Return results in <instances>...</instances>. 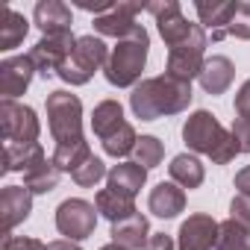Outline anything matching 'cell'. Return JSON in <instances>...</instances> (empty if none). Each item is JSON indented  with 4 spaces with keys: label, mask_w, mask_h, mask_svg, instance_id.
I'll return each mask as SVG.
<instances>
[{
    "label": "cell",
    "mask_w": 250,
    "mask_h": 250,
    "mask_svg": "<svg viewBox=\"0 0 250 250\" xmlns=\"http://www.w3.org/2000/svg\"><path fill=\"white\" fill-rule=\"evenodd\" d=\"M191 83H183L171 74L142 80L130 94V109L142 121H156L165 115H180L191 103Z\"/></svg>",
    "instance_id": "6da1fadb"
},
{
    "label": "cell",
    "mask_w": 250,
    "mask_h": 250,
    "mask_svg": "<svg viewBox=\"0 0 250 250\" xmlns=\"http://www.w3.org/2000/svg\"><path fill=\"white\" fill-rule=\"evenodd\" d=\"M183 142L188 145V150L209 156L215 165H227V162H232L241 153L235 139H232V133H227L218 124V118L212 112H206V109H197V112H191L186 118Z\"/></svg>",
    "instance_id": "7a4b0ae2"
},
{
    "label": "cell",
    "mask_w": 250,
    "mask_h": 250,
    "mask_svg": "<svg viewBox=\"0 0 250 250\" xmlns=\"http://www.w3.org/2000/svg\"><path fill=\"white\" fill-rule=\"evenodd\" d=\"M147 50H150V36H147V30L139 24L133 36L121 39V42L112 47L109 62H106V68H103L106 83L115 85V88H127V85L136 88L139 80H142V71H145V65H147Z\"/></svg>",
    "instance_id": "3957f363"
},
{
    "label": "cell",
    "mask_w": 250,
    "mask_h": 250,
    "mask_svg": "<svg viewBox=\"0 0 250 250\" xmlns=\"http://www.w3.org/2000/svg\"><path fill=\"white\" fill-rule=\"evenodd\" d=\"M44 106H47V127H50L56 147L85 142V136H83V103L77 94H71L65 88L50 91Z\"/></svg>",
    "instance_id": "277c9868"
},
{
    "label": "cell",
    "mask_w": 250,
    "mask_h": 250,
    "mask_svg": "<svg viewBox=\"0 0 250 250\" xmlns=\"http://www.w3.org/2000/svg\"><path fill=\"white\" fill-rule=\"evenodd\" d=\"M147 12L156 18L159 36L168 44V50L183 47V44H209V33L200 24L186 21L183 6L177 0H165V3H147Z\"/></svg>",
    "instance_id": "5b68a950"
},
{
    "label": "cell",
    "mask_w": 250,
    "mask_h": 250,
    "mask_svg": "<svg viewBox=\"0 0 250 250\" xmlns=\"http://www.w3.org/2000/svg\"><path fill=\"white\" fill-rule=\"evenodd\" d=\"M109 53L112 50L103 44V39H97V36H80L77 44H74V50H71V56L65 59V65L59 68L56 77L62 83H68V85H85L94 77V71L106 68Z\"/></svg>",
    "instance_id": "8992f818"
},
{
    "label": "cell",
    "mask_w": 250,
    "mask_h": 250,
    "mask_svg": "<svg viewBox=\"0 0 250 250\" xmlns=\"http://www.w3.org/2000/svg\"><path fill=\"white\" fill-rule=\"evenodd\" d=\"M0 130L6 145H39L42 124L33 106H24L18 100H0Z\"/></svg>",
    "instance_id": "52a82bcc"
},
{
    "label": "cell",
    "mask_w": 250,
    "mask_h": 250,
    "mask_svg": "<svg viewBox=\"0 0 250 250\" xmlns=\"http://www.w3.org/2000/svg\"><path fill=\"white\" fill-rule=\"evenodd\" d=\"M97 206L83 200V197H68L59 203L56 209V229L68 238V241H83L94 232L97 227Z\"/></svg>",
    "instance_id": "ba28073f"
},
{
    "label": "cell",
    "mask_w": 250,
    "mask_h": 250,
    "mask_svg": "<svg viewBox=\"0 0 250 250\" xmlns=\"http://www.w3.org/2000/svg\"><path fill=\"white\" fill-rule=\"evenodd\" d=\"M74 44H77V39H74V33H56V36H44L33 50H30V59H33V65H36V71H39V77H53V74H59V68L65 65V59L71 56V50H74Z\"/></svg>",
    "instance_id": "9c48e42d"
},
{
    "label": "cell",
    "mask_w": 250,
    "mask_h": 250,
    "mask_svg": "<svg viewBox=\"0 0 250 250\" xmlns=\"http://www.w3.org/2000/svg\"><path fill=\"white\" fill-rule=\"evenodd\" d=\"M221 238V224L212 215H188V221H183L180 232H177V247L180 250H215Z\"/></svg>",
    "instance_id": "30bf717a"
},
{
    "label": "cell",
    "mask_w": 250,
    "mask_h": 250,
    "mask_svg": "<svg viewBox=\"0 0 250 250\" xmlns=\"http://www.w3.org/2000/svg\"><path fill=\"white\" fill-rule=\"evenodd\" d=\"M36 65L27 56H6L3 62H0V94H3V100H15L18 94H24L36 77Z\"/></svg>",
    "instance_id": "8fae6325"
},
{
    "label": "cell",
    "mask_w": 250,
    "mask_h": 250,
    "mask_svg": "<svg viewBox=\"0 0 250 250\" xmlns=\"http://www.w3.org/2000/svg\"><path fill=\"white\" fill-rule=\"evenodd\" d=\"M142 9H147V6H142V3H115L112 12L94 18V33H97V36L118 39V42L127 39V36L136 33V27H139V24H136V15H139Z\"/></svg>",
    "instance_id": "7c38bea8"
},
{
    "label": "cell",
    "mask_w": 250,
    "mask_h": 250,
    "mask_svg": "<svg viewBox=\"0 0 250 250\" xmlns=\"http://www.w3.org/2000/svg\"><path fill=\"white\" fill-rule=\"evenodd\" d=\"M33 212V191L24 186H6L0 191V218H3V235H9L18 224H24Z\"/></svg>",
    "instance_id": "4fadbf2b"
},
{
    "label": "cell",
    "mask_w": 250,
    "mask_h": 250,
    "mask_svg": "<svg viewBox=\"0 0 250 250\" xmlns=\"http://www.w3.org/2000/svg\"><path fill=\"white\" fill-rule=\"evenodd\" d=\"M194 9H197L200 27L212 33V42H221V39H227V27H229L232 15L238 9V0H212V3L197 0Z\"/></svg>",
    "instance_id": "5bb4252c"
},
{
    "label": "cell",
    "mask_w": 250,
    "mask_h": 250,
    "mask_svg": "<svg viewBox=\"0 0 250 250\" xmlns=\"http://www.w3.org/2000/svg\"><path fill=\"white\" fill-rule=\"evenodd\" d=\"M36 27L44 36H56V33H71V9L62 3V0H39L36 12H33Z\"/></svg>",
    "instance_id": "9a60e30c"
},
{
    "label": "cell",
    "mask_w": 250,
    "mask_h": 250,
    "mask_svg": "<svg viewBox=\"0 0 250 250\" xmlns=\"http://www.w3.org/2000/svg\"><path fill=\"white\" fill-rule=\"evenodd\" d=\"M145 183H147V168H142L139 162L112 165L106 174V188H112L118 194H127V197H136Z\"/></svg>",
    "instance_id": "2e32d148"
},
{
    "label": "cell",
    "mask_w": 250,
    "mask_h": 250,
    "mask_svg": "<svg viewBox=\"0 0 250 250\" xmlns=\"http://www.w3.org/2000/svg\"><path fill=\"white\" fill-rule=\"evenodd\" d=\"M112 241L121 244V247H127V250H145V244L150 241V224L142 212L130 215V218H124L118 224H112Z\"/></svg>",
    "instance_id": "e0dca14e"
},
{
    "label": "cell",
    "mask_w": 250,
    "mask_h": 250,
    "mask_svg": "<svg viewBox=\"0 0 250 250\" xmlns=\"http://www.w3.org/2000/svg\"><path fill=\"white\" fill-rule=\"evenodd\" d=\"M147 209L156 215V218H177L183 209H186V191L177 186V183H159L150 197H147Z\"/></svg>",
    "instance_id": "ac0fdd59"
},
{
    "label": "cell",
    "mask_w": 250,
    "mask_h": 250,
    "mask_svg": "<svg viewBox=\"0 0 250 250\" xmlns=\"http://www.w3.org/2000/svg\"><path fill=\"white\" fill-rule=\"evenodd\" d=\"M232 77H235V68L227 56H209L203 62V71L197 80H200L206 94H224L232 85Z\"/></svg>",
    "instance_id": "d6986e66"
},
{
    "label": "cell",
    "mask_w": 250,
    "mask_h": 250,
    "mask_svg": "<svg viewBox=\"0 0 250 250\" xmlns=\"http://www.w3.org/2000/svg\"><path fill=\"white\" fill-rule=\"evenodd\" d=\"M168 174H171V183H177L180 188H200L203 180H206V168L194 153L174 156L171 165H168Z\"/></svg>",
    "instance_id": "ffe728a7"
},
{
    "label": "cell",
    "mask_w": 250,
    "mask_h": 250,
    "mask_svg": "<svg viewBox=\"0 0 250 250\" xmlns=\"http://www.w3.org/2000/svg\"><path fill=\"white\" fill-rule=\"evenodd\" d=\"M124 124H127V121H124V109H121L118 100H103V103H97L94 112H91V133H94L100 142H106L112 133H118Z\"/></svg>",
    "instance_id": "44dd1931"
},
{
    "label": "cell",
    "mask_w": 250,
    "mask_h": 250,
    "mask_svg": "<svg viewBox=\"0 0 250 250\" xmlns=\"http://www.w3.org/2000/svg\"><path fill=\"white\" fill-rule=\"evenodd\" d=\"M59 177H62V171L53 165V159L42 156L36 165H30L24 171V188H30L33 194H50L59 186Z\"/></svg>",
    "instance_id": "7402d4cb"
},
{
    "label": "cell",
    "mask_w": 250,
    "mask_h": 250,
    "mask_svg": "<svg viewBox=\"0 0 250 250\" xmlns=\"http://www.w3.org/2000/svg\"><path fill=\"white\" fill-rule=\"evenodd\" d=\"M94 206H97V212H100L106 221H112V224H118V221H124V218L136 215L133 197L118 194V191H112V188H100L97 197H94Z\"/></svg>",
    "instance_id": "603a6c76"
},
{
    "label": "cell",
    "mask_w": 250,
    "mask_h": 250,
    "mask_svg": "<svg viewBox=\"0 0 250 250\" xmlns=\"http://www.w3.org/2000/svg\"><path fill=\"white\" fill-rule=\"evenodd\" d=\"M30 30V21L18 15L12 6H3L0 12V50H15Z\"/></svg>",
    "instance_id": "cb8c5ba5"
},
{
    "label": "cell",
    "mask_w": 250,
    "mask_h": 250,
    "mask_svg": "<svg viewBox=\"0 0 250 250\" xmlns=\"http://www.w3.org/2000/svg\"><path fill=\"white\" fill-rule=\"evenodd\" d=\"M42 156H44L42 145H6L3 147V174H12V171H21L24 174Z\"/></svg>",
    "instance_id": "d4e9b609"
},
{
    "label": "cell",
    "mask_w": 250,
    "mask_h": 250,
    "mask_svg": "<svg viewBox=\"0 0 250 250\" xmlns=\"http://www.w3.org/2000/svg\"><path fill=\"white\" fill-rule=\"evenodd\" d=\"M218 244H221L224 250H250V227H244V224L227 218V221L221 224V238H218Z\"/></svg>",
    "instance_id": "484cf974"
},
{
    "label": "cell",
    "mask_w": 250,
    "mask_h": 250,
    "mask_svg": "<svg viewBox=\"0 0 250 250\" xmlns=\"http://www.w3.org/2000/svg\"><path fill=\"white\" fill-rule=\"evenodd\" d=\"M136 145H139V136H136V130H133V124H124L118 133H112V136L103 142V150H106L109 156L121 159V156L133 153V150H136Z\"/></svg>",
    "instance_id": "4316f807"
},
{
    "label": "cell",
    "mask_w": 250,
    "mask_h": 250,
    "mask_svg": "<svg viewBox=\"0 0 250 250\" xmlns=\"http://www.w3.org/2000/svg\"><path fill=\"white\" fill-rule=\"evenodd\" d=\"M133 153H136V162L150 171V168H159V165H162V159H165V145H162L156 136H142Z\"/></svg>",
    "instance_id": "83f0119b"
},
{
    "label": "cell",
    "mask_w": 250,
    "mask_h": 250,
    "mask_svg": "<svg viewBox=\"0 0 250 250\" xmlns=\"http://www.w3.org/2000/svg\"><path fill=\"white\" fill-rule=\"evenodd\" d=\"M106 174H109V171H106V165H103V162L91 153V156H88V159H85V162L74 171V174H71V180H74L80 188H94V186H97Z\"/></svg>",
    "instance_id": "f1b7e54d"
},
{
    "label": "cell",
    "mask_w": 250,
    "mask_h": 250,
    "mask_svg": "<svg viewBox=\"0 0 250 250\" xmlns=\"http://www.w3.org/2000/svg\"><path fill=\"white\" fill-rule=\"evenodd\" d=\"M227 36L241 39V42H250V3H238L232 21L227 27Z\"/></svg>",
    "instance_id": "f546056e"
},
{
    "label": "cell",
    "mask_w": 250,
    "mask_h": 250,
    "mask_svg": "<svg viewBox=\"0 0 250 250\" xmlns=\"http://www.w3.org/2000/svg\"><path fill=\"white\" fill-rule=\"evenodd\" d=\"M232 139H235V145H238V150L241 153H250V118H232Z\"/></svg>",
    "instance_id": "4dcf8cb0"
},
{
    "label": "cell",
    "mask_w": 250,
    "mask_h": 250,
    "mask_svg": "<svg viewBox=\"0 0 250 250\" xmlns=\"http://www.w3.org/2000/svg\"><path fill=\"white\" fill-rule=\"evenodd\" d=\"M229 218L250 227V194H235L232 203H229Z\"/></svg>",
    "instance_id": "1f68e13d"
},
{
    "label": "cell",
    "mask_w": 250,
    "mask_h": 250,
    "mask_svg": "<svg viewBox=\"0 0 250 250\" xmlns=\"http://www.w3.org/2000/svg\"><path fill=\"white\" fill-rule=\"evenodd\" d=\"M3 250H47V244L33 235H6Z\"/></svg>",
    "instance_id": "d6a6232c"
},
{
    "label": "cell",
    "mask_w": 250,
    "mask_h": 250,
    "mask_svg": "<svg viewBox=\"0 0 250 250\" xmlns=\"http://www.w3.org/2000/svg\"><path fill=\"white\" fill-rule=\"evenodd\" d=\"M235 115L238 118H250V80H244L241 88L235 91Z\"/></svg>",
    "instance_id": "836d02e7"
},
{
    "label": "cell",
    "mask_w": 250,
    "mask_h": 250,
    "mask_svg": "<svg viewBox=\"0 0 250 250\" xmlns=\"http://www.w3.org/2000/svg\"><path fill=\"white\" fill-rule=\"evenodd\" d=\"M145 250H174V241H171V235L156 232V235H150V241L145 244Z\"/></svg>",
    "instance_id": "e575fe53"
},
{
    "label": "cell",
    "mask_w": 250,
    "mask_h": 250,
    "mask_svg": "<svg viewBox=\"0 0 250 250\" xmlns=\"http://www.w3.org/2000/svg\"><path fill=\"white\" fill-rule=\"evenodd\" d=\"M235 188H238V194H250V165L235 174Z\"/></svg>",
    "instance_id": "d590c367"
},
{
    "label": "cell",
    "mask_w": 250,
    "mask_h": 250,
    "mask_svg": "<svg viewBox=\"0 0 250 250\" xmlns=\"http://www.w3.org/2000/svg\"><path fill=\"white\" fill-rule=\"evenodd\" d=\"M47 250H83L77 241H68V238H59V241H50Z\"/></svg>",
    "instance_id": "8d00e7d4"
},
{
    "label": "cell",
    "mask_w": 250,
    "mask_h": 250,
    "mask_svg": "<svg viewBox=\"0 0 250 250\" xmlns=\"http://www.w3.org/2000/svg\"><path fill=\"white\" fill-rule=\"evenodd\" d=\"M100 250H127V247H121V244H115V241H109V244H103Z\"/></svg>",
    "instance_id": "74e56055"
},
{
    "label": "cell",
    "mask_w": 250,
    "mask_h": 250,
    "mask_svg": "<svg viewBox=\"0 0 250 250\" xmlns=\"http://www.w3.org/2000/svg\"><path fill=\"white\" fill-rule=\"evenodd\" d=\"M215 250H224V247H221V244H218V247H215Z\"/></svg>",
    "instance_id": "f35d334b"
}]
</instances>
